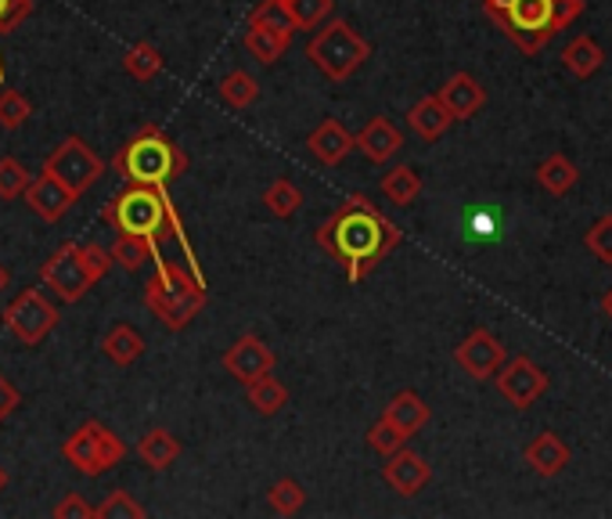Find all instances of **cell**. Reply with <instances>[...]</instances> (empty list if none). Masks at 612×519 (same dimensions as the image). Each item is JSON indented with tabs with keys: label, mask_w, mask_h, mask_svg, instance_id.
I'll return each instance as SVG.
<instances>
[{
	"label": "cell",
	"mask_w": 612,
	"mask_h": 519,
	"mask_svg": "<svg viewBox=\"0 0 612 519\" xmlns=\"http://www.w3.org/2000/svg\"><path fill=\"white\" fill-rule=\"evenodd\" d=\"M314 238L320 249L346 267V278L361 285L382 260L401 246L404 235L386 213H378V206L367 195H349L346 203L317 227Z\"/></svg>",
	"instance_id": "cell-1"
},
{
	"label": "cell",
	"mask_w": 612,
	"mask_h": 519,
	"mask_svg": "<svg viewBox=\"0 0 612 519\" xmlns=\"http://www.w3.org/2000/svg\"><path fill=\"white\" fill-rule=\"evenodd\" d=\"M105 224L112 227L116 235H137L145 238L151 253H159L162 242H180L184 249V264H188L198 274V260L188 235H184V224L177 217V209L170 206V198L159 188H148V185H130L127 192H119L109 206H105Z\"/></svg>",
	"instance_id": "cell-2"
},
{
	"label": "cell",
	"mask_w": 612,
	"mask_h": 519,
	"mask_svg": "<svg viewBox=\"0 0 612 519\" xmlns=\"http://www.w3.org/2000/svg\"><path fill=\"white\" fill-rule=\"evenodd\" d=\"M486 14L523 55L544 51L584 11V0H483Z\"/></svg>",
	"instance_id": "cell-3"
},
{
	"label": "cell",
	"mask_w": 612,
	"mask_h": 519,
	"mask_svg": "<svg viewBox=\"0 0 612 519\" xmlns=\"http://www.w3.org/2000/svg\"><path fill=\"white\" fill-rule=\"evenodd\" d=\"M151 256H156V274H151V282L145 285V307L170 332L188 329L195 322V314L209 303L206 282L198 278L191 267H180L162 253H151Z\"/></svg>",
	"instance_id": "cell-4"
},
{
	"label": "cell",
	"mask_w": 612,
	"mask_h": 519,
	"mask_svg": "<svg viewBox=\"0 0 612 519\" xmlns=\"http://www.w3.org/2000/svg\"><path fill=\"white\" fill-rule=\"evenodd\" d=\"M112 166L119 177L130 180V185H148V188L166 192V185H170L174 177L188 170V156H184L159 127H145L116 151Z\"/></svg>",
	"instance_id": "cell-5"
},
{
	"label": "cell",
	"mask_w": 612,
	"mask_h": 519,
	"mask_svg": "<svg viewBox=\"0 0 612 519\" xmlns=\"http://www.w3.org/2000/svg\"><path fill=\"white\" fill-rule=\"evenodd\" d=\"M367 55H372V43L346 19H332L328 26H320V33H314L310 43H306V58H310L332 84L349 80V76L367 62Z\"/></svg>",
	"instance_id": "cell-6"
},
{
	"label": "cell",
	"mask_w": 612,
	"mask_h": 519,
	"mask_svg": "<svg viewBox=\"0 0 612 519\" xmlns=\"http://www.w3.org/2000/svg\"><path fill=\"white\" fill-rule=\"evenodd\" d=\"M61 454H66L69 466L80 469L83 477H101V472L116 469L122 458H127V444H122L105 422L90 419L66 440Z\"/></svg>",
	"instance_id": "cell-7"
},
{
	"label": "cell",
	"mask_w": 612,
	"mask_h": 519,
	"mask_svg": "<svg viewBox=\"0 0 612 519\" xmlns=\"http://www.w3.org/2000/svg\"><path fill=\"white\" fill-rule=\"evenodd\" d=\"M43 170L51 177H58L61 185H66L76 198L83 192H90V185H98L105 177V159L98 156L95 148H90L83 137H61V141L48 151V159H43Z\"/></svg>",
	"instance_id": "cell-8"
},
{
	"label": "cell",
	"mask_w": 612,
	"mask_h": 519,
	"mask_svg": "<svg viewBox=\"0 0 612 519\" xmlns=\"http://www.w3.org/2000/svg\"><path fill=\"white\" fill-rule=\"evenodd\" d=\"M4 325L14 332V340L19 343L40 346L51 335V329L58 325V311H55V303H48V296H43L40 288H22V293L8 303Z\"/></svg>",
	"instance_id": "cell-9"
},
{
	"label": "cell",
	"mask_w": 612,
	"mask_h": 519,
	"mask_svg": "<svg viewBox=\"0 0 612 519\" xmlns=\"http://www.w3.org/2000/svg\"><path fill=\"white\" fill-rule=\"evenodd\" d=\"M40 282L48 285L61 303H80L90 288H95L76 242H66V246L51 253L48 264L40 267Z\"/></svg>",
	"instance_id": "cell-10"
},
{
	"label": "cell",
	"mask_w": 612,
	"mask_h": 519,
	"mask_svg": "<svg viewBox=\"0 0 612 519\" xmlns=\"http://www.w3.org/2000/svg\"><path fill=\"white\" fill-rule=\"evenodd\" d=\"M497 390L512 408L526 411L530 404H537L547 393V372L537 369L530 358H512L509 364L497 369Z\"/></svg>",
	"instance_id": "cell-11"
},
{
	"label": "cell",
	"mask_w": 612,
	"mask_h": 519,
	"mask_svg": "<svg viewBox=\"0 0 612 519\" xmlns=\"http://www.w3.org/2000/svg\"><path fill=\"white\" fill-rule=\"evenodd\" d=\"M454 361H457V369H465L472 379L483 383V379H494L504 364V346L490 329H476L465 343H457Z\"/></svg>",
	"instance_id": "cell-12"
},
{
	"label": "cell",
	"mask_w": 612,
	"mask_h": 519,
	"mask_svg": "<svg viewBox=\"0 0 612 519\" xmlns=\"http://www.w3.org/2000/svg\"><path fill=\"white\" fill-rule=\"evenodd\" d=\"M274 361H278V354L256 335H241L238 343L224 350V372L238 383H253V379L274 372Z\"/></svg>",
	"instance_id": "cell-13"
},
{
	"label": "cell",
	"mask_w": 612,
	"mask_h": 519,
	"mask_svg": "<svg viewBox=\"0 0 612 519\" xmlns=\"http://www.w3.org/2000/svg\"><path fill=\"white\" fill-rule=\"evenodd\" d=\"M26 206L37 213V217L43 221V224H55V221H61L66 213L76 206V195L61 185L58 177H51L48 170H43L40 177H33L26 185Z\"/></svg>",
	"instance_id": "cell-14"
},
{
	"label": "cell",
	"mask_w": 612,
	"mask_h": 519,
	"mask_svg": "<svg viewBox=\"0 0 612 519\" xmlns=\"http://www.w3.org/2000/svg\"><path fill=\"white\" fill-rule=\"evenodd\" d=\"M386 458H389V462L382 466V477H386V483L393 487L396 494L415 498L422 487L433 480V469H428V462L422 454H415V451L401 448V451H393Z\"/></svg>",
	"instance_id": "cell-15"
},
{
	"label": "cell",
	"mask_w": 612,
	"mask_h": 519,
	"mask_svg": "<svg viewBox=\"0 0 612 519\" xmlns=\"http://www.w3.org/2000/svg\"><path fill=\"white\" fill-rule=\"evenodd\" d=\"M354 148L364 151L367 163L382 166V163H389V159L396 156V151L404 148V134L393 127L389 116H375V119H367L364 130L354 137Z\"/></svg>",
	"instance_id": "cell-16"
},
{
	"label": "cell",
	"mask_w": 612,
	"mask_h": 519,
	"mask_svg": "<svg viewBox=\"0 0 612 519\" xmlns=\"http://www.w3.org/2000/svg\"><path fill=\"white\" fill-rule=\"evenodd\" d=\"M436 98L443 101V109L451 112V119H468L486 105V90L480 80H472L468 72H454L451 80L440 87Z\"/></svg>",
	"instance_id": "cell-17"
},
{
	"label": "cell",
	"mask_w": 612,
	"mask_h": 519,
	"mask_svg": "<svg viewBox=\"0 0 612 519\" xmlns=\"http://www.w3.org/2000/svg\"><path fill=\"white\" fill-rule=\"evenodd\" d=\"M573 462V451L570 444L559 437V433H541V437H533L530 444H526V466L537 472V477L551 480V477H559V472Z\"/></svg>",
	"instance_id": "cell-18"
},
{
	"label": "cell",
	"mask_w": 612,
	"mask_h": 519,
	"mask_svg": "<svg viewBox=\"0 0 612 519\" xmlns=\"http://www.w3.org/2000/svg\"><path fill=\"white\" fill-rule=\"evenodd\" d=\"M306 148H310V156L320 166H339L349 156V148H354V134H346L339 119H325V124L306 137Z\"/></svg>",
	"instance_id": "cell-19"
},
{
	"label": "cell",
	"mask_w": 612,
	"mask_h": 519,
	"mask_svg": "<svg viewBox=\"0 0 612 519\" xmlns=\"http://www.w3.org/2000/svg\"><path fill=\"white\" fill-rule=\"evenodd\" d=\"M396 430H401L404 437H415L422 425L428 422V404L422 401V396L415 390H401L393 396V401L386 404V411H382Z\"/></svg>",
	"instance_id": "cell-20"
},
{
	"label": "cell",
	"mask_w": 612,
	"mask_h": 519,
	"mask_svg": "<svg viewBox=\"0 0 612 519\" xmlns=\"http://www.w3.org/2000/svg\"><path fill=\"white\" fill-rule=\"evenodd\" d=\"M407 124L422 137V141H440V137L451 130L454 119H451L447 109H443V101L433 95V98H422L415 109L407 112Z\"/></svg>",
	"instance_id": "cell-21"
},
{
	"label": "cell",
	"mask_w": 612,
	"mask_h": 519,
	"mask_svg": "<svg viewBox=\"0 0 612 519\" xmlns=\"http://www.w3.org/2000/svg\"><path fill=\"white\" fill-rule=\"evenodd\" d=\"M137 458H141L148 469L162 472L180 458V440L170 430H148L141 440H137Z\"/></svg>",
	"instance_id": "cell-22"
},
{
	"label": "cell",
	"mask_w": 612,
	"mask_h": 519,
	"mask_svg": "<svg viewBox=\"0 0 612 519\" xmlns=\"http://www.w3.org/2000/svg\"><path fill=\"white\" fill-rule=\"evenodd\" d=\"M562 62H565V69L576 76V80H591V76L602 69L605 51L599 48V40H594V37H573L570 43H565Z\"/></svg>",
	"instance_id": "cell-23"
},
{
	"label": "cell",
	"mask_w": 612,
	"mask_h": 519,
	"mask_svg": "<svg viewBox=\"0 0 612 519\" xmlns=\"http://www.w3.org/2000/svg\"><path fill=\"white\" fill-rule=\"evenodd\" d=\"M101 350L112 364H119V369H130V364L145 354V340L130 325H112L109 332H105Z\"/></svg>",
	"instance_id": "cell-24"
},
{
	"label": "cell",
	"mask_w": 612,
	"mask_h": 519,
	"mask_svg": "<svg viewBox=\"0 0 612 519\" xmlns=\"http://www.w3.org/2000/svg\"><path fill=\"white\" fill-rule=\"evenodd\" d=\"M537 180H541L544 192H551V195H565V192L576 188L580 170L573 166V159H565L562 151H555V156H547V159L537 166Z\"/></svg>",
	"instance_id": "cell-25"
},
{
	"label": "cell",
	"mask_w": 612,
	"mask_h": 519,
	"mask_svg": "<svg viewBox=\"0 0 612 519\" xmlns=\"http://www.w3.org/2000/svg\"><path fill=\"white\" fill-rule=\"evenodd\" d=\"M382 195H386L393 206H411L422 195L418 170H411V166H393V170L382 177Z\"/></svg>",
	"instance_id": "cell-26"
},
{
	"label": "cell",
	"mask_w": 612,
	"mask_h": 519,
	"mask_svg": "<svg viewBox=\"0 0 612 519\" xmlns=\"http://www.w3.org/2000/svg\"><path fill=\"white\" fill-rule=\"evenodd\" d=\"M245 390H249V404H253V411H259V415H278L288 401V390L270 372L253 379V383H245Z\"/></svg>",
	"instance_id": "cell-27"
},
{
	"label": "cell",
	"mask_w": 612,
	"mask_h": 519,
	"mask_svg": "<svg viewBox=\"0 0 612 519\" xmlns=\"http://www.w3.org/2000/svg\"><path fill=\"white\" fill-rule=\"evenodd\" d=\"M162 55H159V48L156 43H148V40H141V43H134V48L122 55V69H127L134 80H141V84H148V80H156V76L162 72Z\"/></svg>",
	"instance_id": "cell-28"
},
{
	"label": "cell",
	"mask_w": 612,
	"mask_h": 519,
	"mask_svg": "<svg viewBox=\"0 0 612 519\" xmlns=\"http://www.w3.org/2000/svg\"><path fill=\"white\" fill-rule=\"evenodd\" d=\"M288 40H293V37L274 33V29H256V26H249V33H245V51H249V55L256 58V62L274 66V62H278V58L285 55Z\"/></svg>",
	"instance_id": "cell-29"
},
{
	"label": "cell",
	"mask_w": 612,
	"mask_h": 519,
	"mask_svg": "<svg viewBox=\"0 0 612 519\" xmlns=\"http://www.w3.org/2000/svg\"><path fill=\"white\" fill-rule=\"evenodd\" d=\"M249 26L274 29V33H285V37L296 33L293 11H288V4H282V0H259V4L249 11Z\"/></svg>",
	"instance_id": "cell-30"
},
{
	"label": "cell",
	"mask_w": 612,
	"mask_h": 519,
	"mask_svg": "<svg viewBox=\"0 0 612 519\" xmlns=\"http://www.w3.org/2000/svg\"><path fill=\"white\" fill-rule=\"evenodd\" d=\"M220 98L231 105L235 112H241V109H249V105L259 98V84L245 69H235V72H227L220 80Z\"/></svg>",
	"instance_id": "cell-31"
},
{
	"label": "cell",
	"mask_w": 612,
	"mask_h": 519,
	"mask_svg": "<svg viewBox=\"0 0 612 519\" xmlns=\"http://www.w3.org/2000/svg\"><path fill=\"white\" fill-rule=\"evenodd\" d=\"M264 206L274 213V217H293V213L303 209V192L288 177H278V180H270V185H267Z\"/></svg>",
	"instance_id": "cell-32"
},
{
	"label": "cell",
	"mask_w": 612,
	"mask_h": 519,
	"mask_svg": "<svg viewBox=\"0 0 612 519\" xmlns=\"http://www.w3.org/2000/svg\"><path fill=\"white\" fill-rule=\"evenodd\" d=\"M109 253H112V264L127 267V271H141L148 264V256H151V246L137 235H116Z\"/></svg>",
	"instance_id": "cell-33"
},
{
	"label": "cell",
	"mask_w": 612,
	"mask_h": 519,
	"mask_svg": "<svg viewBox=\"0 0 612 519\" xmlns=\"http://www.w3.org/2000/svg\"><path fill=\"white\" fill-rule=\"evenodd\" d=\"M497 213L494 209H486V206H476V209H468L465 213V221H462V238L465 242H497Z\"/></svg>",
	"instance_id": "cell-34"
},
{
	"label": "cell",
	"mask_w": 612,
	"mask_h": 519,
	"mask_svg": "<svg viewBox=\"0 0 612 519\" xmlns=\"http://www.w3.org/2000/svg\"><path fill=\"white\" fill-rule=\"evenodd\" d=\"M267 501L278 516H296L306 506V491H303V483H296L293 477H285V480H278L270 487Z\"/></svg>",
	"instance_id": "cell-35"
},
{
	"label": "cell",
	"mask_w": 612,
	"mask_h": 519,
	"mask_svg": "<svg viewBox=\"0 0 612 519\" xmlns=\"http://www.w3.org/2000/svg\"><path fill=\"white\" fill-rule=\"evenodd\" d=\"M29 116H33V105H29L26 95H19V90H11V87L0 90V127L19 130Z\"/></svg>",
	"instance_id": "cell-36"
},
{
	"label": "cell",
	"mask_w": 612,
	"mask_h": 519,
	"mask_svg": "<svg viewBox=\"0 0 612 519\" xmlns=\"http://www.w3.org/2000/svg\"><path fill=\"white\" fill-rule=\"evenodd\" d=\"M296 29H317L335 11V0H288Z\"/></svg>",
	"instance_id": "cell-37"
},
{
	"label": "cell",
	"mask_w": 612,
	"mask_h": 519,
	"mask_svg": "<svg viewBox=\"0 0 612 519\" xmlns=\"http://www.w3.org/2000/svg\"><path fill=\"white\" fill-rule=\"evenodd\" d=\"M29 180H33V177H29V170H26L19 159H11V156L0 159V198H4V203L19 198L26 192Z\"/></svg>",
	"instance_id": "cell-38"
},
{
	"label": "cell",
	"mask_w": 612,
	"mask_h": 519,
	"mask_svg": "<svg viewBox=\"0 0 612 519\" xmlns=\"http://www.w3.org/2000/svg\"><path fill=\"white\" fill-rule=\"evenodd\" d=\"M145 509L137 506L130 491H112L109 498L95 506V519H141Z\"/></svg>",
	"instance_id": "cell-39"
},
{
	"label": "cell",
	"mask_w": 612,
	"mask_h": 519,
	"mask_svg": "<svg viewBox=\"0 0 612 519\" xmlns=\"http://www.w3.org/2000/svg\"><path fill=\"white\" fill-rule=\"evenodd\" d=\"M404 444H407V437H404L401 430H396V425H393L386 415H382V419L372 425V430H367V448L378 451V454H393V451H401Z\"/></svg>",
	"instance_id": "cell-40"
},
{
	"label": "cell",
	"mask_w": 612,
	"mask_h": 519,
	"mask_svg": "<svg viewBox=\"0 0 612 519\" xmlns=\"http://www.w3.org/2000/svg\"><path fill=\"white\" fill-rule=\"evenodd\" d=\"M29 14H33V0H0V37L11 33ZM0 87H4V58H0Z\"/></svg>",
	"instance_id": "cell-41"
},
{
	"label": "cell",
	"mask_w": 612,
	"mask_h": 519,
	"mask_svg": "<svg viewBox=\"0 0 612 519\" xmlns=\"http://www.w3.org/2000/svg\"><path fill=\"white\" fill-rule=\"evenodd\" d=\"M584 242H588V249L602 260V264L612 267V213H605L602 221L591 224V232L584 235Z\"/></svg>",
	"instance_id": "cell-42"
},
{
	"label": "cell",
	"mask_w": 612,
	"mask_h": 519,
	"mask_svg": "<svg viewBox=\"0 0 612 519\" xmlns=\"http://www.w3.org/2000/svg\"><path fill=\"white\" fill-rule=\"evenodd\" d=\"M80 256H83V267H87L90 282H95V285L112 271V253L105 249V246H98V242H90V246H80Z\"/></svg>",
	"instance_id": "cell-43"
},
{
	"label": "cell",
	"mask_w": 612,
	"mask_h": 519,
	"mask_svg": "<svg viewBox=\"0 0 612 519\" xmlns=\"http://www.w3.org/2000/svg\"><path fill=\"white\" fill-rule=\"evenodd\" d=\"M55 519H95V506H87L80 494H66L55 506Z\"/></svg>",
	"instance_id": "cell-44"
},
{
	"label": "cell",
	"mask_w": 612,
	"mask_h": 519,
	"mask_svg": "<svg viewBox=\"0 0 612 519\" xmlns=\"http://www.w3.org/2000/svg\"><path fill=\"white\" fill-rule=\"evenodd\" d=\"M19 404H22V393L14 390V383H11V379H8L4 372H0V422L11 419L14 408H19Z\"/></svg>",
	"instance_id": "cell-45"
},
{
	"label": "cell",
	"mask_w": 612,
	"mask_h": 519,
	"mask_svg": "<svg viewBox=\"0 0 612 519\" xmlns=\"http://www.w3.org/2000/svg\"><path fill=\"white\" fill-rule=\"evenodd\" d=\"M8 285H11V271H8L4 264H0V293H4Z\"/></svg>",
	"instance_id": "cell-46"
},
{
	"label": "cell",
	"mask_w": 612,
	"mask_h": 519,
	"mask_svg": "<svg viewBox=\"0 0 612 519\" xmlns=\"http://www.w3.org/2000/svg\"><path fill=\"white\" fill-rule=\"evenodd\" d=\"M602 311H605V317H612V288L602 296Z\"/></svg>",
	"instance_id": "cell-47"
},
{
	"label": "cell",
	"mask_w": 612,
	"mask_h": 519,
	"mask_svg": "<svg viewBox=\"0 0 612 519\" xmlns=\"http://www.w3.org/2000/svg\"><path fill=\"white\" fill-rule=\"evenodd\" d=\"M8 487V472H4V466H0V491Z\"/></svg>",
	"instance_id": "cell-48"
},
{
	"label": "cell",
	"mask_w": 612,
	"mask_h": 519,
	"mask_svg": "<svg viewBox=\"0 0 612 519\" xmlns=\"http://www.w3.org/2000/svg\"><path fill=\"white\" fill-rule=\"evenodd\" d=\"M282 4H288V0H282Z\"/></svg>",
	"instance_id": "cell-49"
}]
</instances>
